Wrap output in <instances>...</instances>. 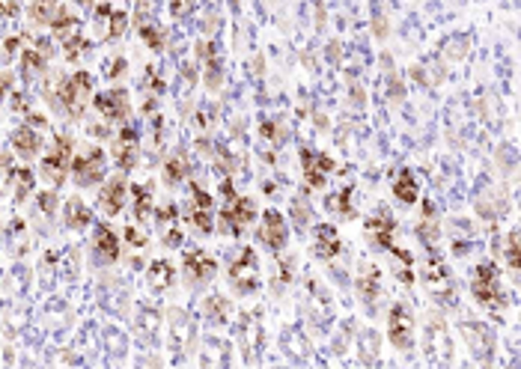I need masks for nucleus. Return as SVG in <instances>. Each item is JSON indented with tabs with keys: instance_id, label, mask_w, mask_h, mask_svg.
<instances>
[{
	"instance_id": "1",
	"label": "nucleus",
	"mask_w": 521,
	"mask_h": 369,
	"mask_svg": "<svg viewBox=\"0 0 521 369\" xmlns=\"http://www.w3.org/2000/svg\"><path fill=\"white\" fill-rule=\"evenodd\" d=\"M93 87L96 83H93L90 72H75L72 78H63L54 90H45V102L57 113H66L69 120H83Z\"/></svg>"
},
{
	"instance_id": "2",
	"label": "nucleus",
	"mask_w": 521,
	"mask_h": 369,
	"mask_svg": "<svg viewBox=\"0 0 521 369\" xmlns=\"http://www.w3.org/2000/svg\"><path fill=\"white\" fill-rule=\"evenodd\" d=\"M396 227H399V224L393 221V214H391L388 209H378V212H373V214H369L366 221H363V229H366L369 241H373L376 247H381V250H388V254L396 256L399 262L411 265V262H414L411 254L396 244Z\"/></svg>"
},
{
	"instance_id": "3",
	"label": "nucleus",
	"mask_w": 521,
	"mask_h": 369,
	"mask_svg": "<svg viewBox=\"0 0 521 369\" xmlns=\"http://www.w3.org/2000/svg\"><path fill=\"white\" fill-rule=\"evenodd\" d=\"M257 214H259V209H257L254 199L235 194V197L224 199V209L217 214L215 229L224 232V236H242V232H247V227L257 221Z\"/></svg>"
},
{
	"instance_id": "4",
	"label": "nucleus",
	"mask_w": 521,
	"mask_h": 369,
	"mask_svg": "<svg viewBox=\"0 0 521 369\" xmlns=\"http://www.w3.org/2000/svg\"><path fill=\"white\" fill-rule=\"evenodd\" d=\"M72 149H75L72 134L57 131L51 149H48V155L42 158V176H45V182L51 184V188H60V184L69 179V170H72Z\"/></svg>"
},
{
	"instance_id": "5",
	"label": "nucleus",
	"mask_w": 521,
	"mask_h": 369,
	"mask_svg": "<svg viewBox=\"0 0 521 369\" xmlns=\"http://www.w3.org/2000/svg\"><path fill=\"white\" fill-rule=\"evenodd\" d=\"M474 298L480 307L492 310V313L507 307V295L500 289V271L495 262H480L474 268Z\"/></svg>"
},
{
	"instance_id": "6",
	"label": "nucleus",
	"mask_w": 521,
	"mask_h": 369,
	"mask_svg": "<svg viewBox=\"0 0 521 369\" xmlns=\"http://www.w3.org/2000/svg\"><path fill=\"white\" fill-rule=\"evenodd\" d=\"M72 182L78 188H96L108 179V155L102 149H87L81 155H72Z\"/></svg>"
},
{
	"instance_id": "7",
	"label": "nucleus",
	"mask_w": 521,
	"mask_h": 369,
	"mask_svg": "<svg viewBox=\"0 0 521 369\" xmlns=\"http://www.w3.org/2000/svg\"><path fill=\"white\" fill-rule=\"evenodd\" d=\"M229 283L239 295H254L262 286V274H259V256L254 247H242V254L235 256L229 265Z\"/></svg>"
},
{
	"instance_id": "8",
	"label": "nucleus",
	"mask_w": 521,
	"mask_h": 369,
	"mask_svg": "<svg viewBox=\"0 0 521 369\" xmlns=\"http://www.w3.org/2000/svg\"><path fill=\"white\" fill-rule=\"evenodd\" d=\"M182 274H185V283L188 289H203L215 280L217 274V259L203 247H194V250H185L182 256Z\"/></svg>"
},
{
	"instance_id": "9",
	"label": "nucleus",
	"mask_w": 521,
	"mask_h": 369,
	"mask_svg": "<svg viewBox=\"0 0 521 369\" xmlns=\"http://www.w3.org/2000/svg\"><path fill=\"white\" fill-rule=\"evenodd\" d=\"M93 108L105 123L120 125L131 113V95L125 87H110V90H102V93L93 95Z\"/></svg>"
},
{
	"instance_id": "10",
	"label": "nucleus",
	"mask_w": 521,
	"mask_h": 369,
	"mask_svg": "<svg viewBox=\"0 0 521 369\" xmlns=\"http://www.w3.org/2000/svg\"><path fill=\"white\" fill-rule=\"evenodd\" d=\"M388 340L399 351H408L414 345V313L406 301H396L388 313Z\"/></svg>"
},
{
	"instance_id": "11",
	"label": "nucleus",
	"mask_w": 521,
	"mask_h": 369,
	"mask_svg": "<svg viewBox=\"0 0 521 369\" xmlns=\"http://www.w3.org/2000/svg\"><path fill=\"white\" fill-rule=\"evenodd\" d=\"M257 241L265 250H272V254L287 250V244H289V227H287V217H283V212H277V209H265L262 212V227L257 229Z\"/></svg>"
},
{
	"instance_id": "12",
	"label": "nucleus",
	"mask_w": 521,
	"mask_h": 369,
	"mask_svg": "<svg viewBox=\"0 0 521 369\" xmlns=\"http://www.w3.org/2000/svg\"><path fill=\"white\" fill-rule=\"evenodd\" d=\"M113 161L120 173H131L140 164V131L134 125H123L113 140Z\"/></svg>"
},
{
	"instance_id": "13",
	"label": "nucleus",
	"mask_w": 521,
	"mask_h": 369,
	"mask_svg": "<svg viewBox=\"0 0 521 369\" xmlns=\"http://www.w3.org/2000/svg\"><path fill=\"white\" fill-rule=\"evenodd\" d=\"M123 256V244H120V232L110 224H96L93 232V262L96 265H116Z\"/></svg>"
},
{
	"instance_id": "14",
	"label": "nucleus",
	"mask_w": 521,
	"mask_h": 369,
	"mask_svg": "<svg viewBox=\"0 0 521 369\" xmlns=\"http://www.w3.org/2000/svg\"><path fill=\"white\" fill-rule=\"evenodd\" d=\"M301 167H304V182L307 188H325L328 176L337 170V161L325 152H316V149H301Z\"/></svg>"
},
{
	"instance_id": "15",
	"label": "nucleus",
	"mask_w": 521,
	"mask_h": 369,
	"mask_svg": "<svg viewBox=\"0 0 521 369\" xmlns=\"http://www.w3.org/2000/svg\"><path fill=\"white\" fill-rule=\"evenodd\" d=\"M128 203V179L125 173H116L113 179L102 182V191H98V209L108 217H116Z\"/></svg>"
},
{
	"instance_id": "16",
	"label": "nucleus",
	"mask_w": 521,
	"mask_h": 369,
	"mask_svg": "<svg viewBox=\"0 0 521 369\" xmlns=\"http://www.w3.org/2000/svg\"><path fill=\"white\" fill-rule=\"evenodd\" d=\"M9 143H12V152L19 155V158H24V161L36 158V155L42 152V137H39V131L33 128V125H27V123L19 125V128H12Z\"/></svg>"
},
{
	"instance_id": "17",
	"label": "nucleus",
	"mask_w": 521,
	"mask_h": 369,
	"mask_svg": "<svg viewBox=\"0 0 521 369\" xmlns=\"http://www.w3.org/2000/svg\"><path fill=\"white\" fill-rule=\"evenodd\" d=\"M161 176H164V184H167V188H179V184L191 176V161H188V152H185V149H176L173 155H167Z\"/></svg>"
},
{
	"instance_id": "18",
	"label": "nucleus",
	"mask_w": 521,
	"mask_h": 369,
	"mask_svg": "<svg viewBox=\"0 0 521 369\" xmlns=\"http://www.w3.org/2000/svg\"><path fill=\"white\" fill-rule=\"evenodd\" d=\"M325 209L337 217V221H355L358 217V206H355V188L351 184H346L343 191H337V194H331L328 199H325Z\"/></svg>"
},
{
	"instance_id": "19",
	"label": "nucleus",
	"mask_w": 521,
	"mask_h": 369,
	"mask_svg": "<svg viewBox=\"0 0 521 369\" xmlns=\"http://www.w3.org/2000/svg\"><path fill=\"white\" fill-rule=\"evenodd\" d=\"M128 191H131V214H134V221H149L153 217V212H155V191H153V184H128Z\"/></svg>"
},
{
	"instance_id": "20",
	"label": "nucleus",
	"mask_w": 521,
	"mask_h": 369,
	"mask_svg": "<svg viewBox=\"0 0 521 369\" xmlns=\"http://www.w3.org/2000/svg\"><path fill=\"white\" fill-rule=\"evenodd\" d=\"M313 239H316V256H322V259H334V256H340L343 241H340V236H337V227H331V224H319V227L313 229Z\"/></svg>"
},
{
	"instance_id": "21",
	"label": "nucleus",
	"mask_w": 521,
	"mask_h": 369,
	"mask_svg": "<svg viewBox=\"0 0 521 369\" xmlns=\"http://www.w3.org/2000/svg\"><path fill=\"white\" fill-rule=\"evenodd\" d=\"M63 221L69 229H87V227H93V209L81 197H72L63 203Z\"/></svg>"
},
{
	"instance_id": "22",
	"label": "nucleus",
	"mask_w": 521,
	"mask_h": 369,
	"mask_svg": "<svg viewBox=\"0 0 521 369\" xmlns=\"http://www.w3.org/2000/svg\"><path fill=\"white\" fill-rule=\"evenodd\" d=\"M393 197H396V203H402V206H414L417 197H420V179H414V173L406 170V167H402V170H396Z\"/></svg>"
},
{
	"instance_id": "23",
	"label": "nucleus",
	"mask_w": 521,
	"mask_h": 369,
	"mask_svg": "<svg viewBox=\"0 0 521 369\" xmlns=\"http://www.w3.org/2000/svg\"><path fill=\"white\" fill-rule=\"evenodd\" d=\"M462 331H465V337H468L470 348H474V355H480L483 360H489V355H492V345H495L492 331L485 328V325H480V322H477V331H474V325H470V318H468V322L462 325Z\"/></svg>"
},
{
	"instance_id": "24",
	"label": "nucleus",
	"mask_w": 521,
	"mask_h": 369,
	"mask_svg": "<svg viewBox=\"0 0 521 369\" xmlns=\"http://www.w3.org/2000/svg\"><path fill=\"white\" fill-rule=\"evenodd\" d=\"M146 280H149V286H153L155 292H167L176 283V268L167 259H155L153 265H149Z\"/></svg>"
},
{
	"instance_id": "25",
	"label": "nucleus",
	"mask_w": 521,
	"mask_h": 369,
	"mask_svg": "<svg viewBox=\"0 0 521 369\" xmlns=\"http://www.w3.org/2000/svg\"><path fill=\"white\" fill-rule=\"evenodd\" d=\"M51 27V33H54V39H60V42H66L69 36H75V33H81V19L72 12V9H66V6H60L57 9V15H54V21L48 24Z\"/></svg>"
},
{
	"instance_id": "26",
	"label": "nucleus",
	"mask_w": 521,
	"mask_h": 369,
	"mask_svg": "<svg viewBox=\"0 0 521 369\" xmlns=\"http://www.w3.org/2000/svg\"><path fill=\"white\" fill-rule=\"evenodd\" d=\"M19 63H21V78L24 80H33V78L48 72V57H42L36 48H21Z\"/></svg>"
},
{
	"instance_id": "27",
	"label": "nucleus",
	"mask_w": 521,
	"mask_h": 369,
	"mask_svg": "<svg viewBox=\"0 0 521 369\" xmlns=\"http://www.w3.org/2000/svg\"><path fill=\"white\" fill-rule=\"evenodd\" d=\"M6 182L15 188V203H24L27 194L33 191V184H36V176H33L30 167H9V179Z\"/></svg>"
},
{
	"instance_id": "28",
	"label": "nucleus",
	"mask_w": 521,
	"mask_h": 369,
	"mask_svg": "<svg viewBox=\"0 0 521 369\" xmlns=\"http://www.w3.org/2000/svg\"><path fill=\"white\" fill-rule=\"evenodd\" d=\"M358 295L366 301V304H373V301L381 295V274L376 271V268H363V274H358Z\"/></svg>"
},
{
	"instance_id": "29",
	"label": "nucleus",
	"mask_w": 521,
	"mask_h": 369,
	"mask_svg": "<svg viewBox=\"0 0 521 369\" xmlns=\"http://www.w3.org/2000/svg\"><path fill=\"white\" fill-rule=\"evenodd\" d=\"M259 137H265L268 143H274V146H283L289 140V128H287V123H283V120H262L259 123Z\"/></svg>"
},
{
	"instance_id": "30",
	"label": "nucleus",
	"mask_w": 521,
	"mask_h": 369,
	"mask_svg": "<svg viewBox=\"0 0 521 369\" xmlns=\"http://www.w3.org/2000/svg\"><path fill=\"white\" fill-rule=\"evenodd\" d=\"M57 9H60L57 0H33V6H30V21L39 24V27H48V24L54 21Z\"/></svg>"
},
{
	"instance_id": "31",
	"label": "nucleus",
	"mask_w": 521,
	"mask_h": 369,
	"mask_svg": "<svg viewBox=\"0 0 521 369\" xmlns=\"http://www.w3.org/2000/svg\"><path fill=\"white\" fill-rule=\"evenodd\" d=\"M229 310H232V307H229V301H227L224 295H209V298L203 301V313L212 318L215 325H224L227 318H229Z\"/></svg>"
},
{
	"instance_id": "32",
	"label": "nucleus",
	"mask_w": 521,
	"mask_h": 369,
	"mask_svg": "<svg viewBox=\"0 0 521 369\" xmlns=\"http://www.w3.org/2000/svg\"><path fill=\"white\" fill-rule=\"evenodd\" d=\"M138 33H140V42L153 48L155 54H158V51H164L167 36H164V30H161L155 21H143V24H138Z\"/></svg>"
},
{
	"instance_id": "33",
	"label": "nucleus",
	"mask_w": 521,
	"mask_h": 369,
	"mask_svg": "<svg viewBox=\"0 0 521 369\" xmlns=\"http://www.w3.org/2000/svg\"><path fill=\"white\" fill-rule=\"evenodd\" d=\"M203 66H206V72H203L206 87L212 93H217V90L224 87V66H221V60H217V54H212L209 60H203Z\"/></svg>"
},
{
	"instance_id": "34",
	"label": "nucleus",
	"mask_w": 521,
	"mask_h": 369,
	"mask_svg": "<svg viewBox=\"0 0 521 369\" xmlns=\"http://www.w3.org/2000/svg\"><path fill=\"white\" fill-rule=\"evenodd\" d=\"M36 209H39V214L42 217H51L60 212V197H57V188H45V191H39L36 194Z\"/></svg>"
},
{
	"instance_id": "35",
	"label": "nucleus",
	"mask_w": 521,
	"mask_h": 369,
	"mask_svg": "<svg viewBox=\"0 0 521 369\" xmlns=\"http://www.w3.org/2000/svg\"><path fill=\"white\" fill-rule=\"evenodd\" d=\"M90 48H93V42H90L87 36H83V30H81V33H75V36H69V39L63 42L66 60H72V63H75V60H81V54H83V51H90Z\"/></svg>"
},
{
	"instance_id": "36",
	"label": "nucleus",
	"mask_w": 521,
	"mask_h": 369,
	"mask_svg": "<svg viewBox=\"0 0 521 369\" xmlns=\"http://www.w3.org/2000/svg\"><path fill=\"white\" fill-rule=\"evenodd\" d=\"M188 217H191V224L197 227V232H203V236H212V232H215V214H212V209H194L191 206Z\"/></svg>"
},
{
	"instance_id": "37",
	"label": "nucleus",
	"mask_w": 521,
	"mask_h": 369,
	"mask_svg": "<svg viewBox=\"0 0 521 369\" xmlns=\"http://www.w3.org/2000/svg\"><path fill=\"white\" fill-rule=\"evenodd\" d=\"M153 214H155V227H158V229H170V227L179 224V206H176V203H164V206H158Z\"/></svg>"
},
{
	"instance_id": "38",
	"label": "nucleus",
	"mask_w": 521,
	"mask_h": 369,
	"mask_svg": "<svg viewBox=\"0 0 521 369\" xmlns=\"http://www.w3.org/2000/svg\"><path fill=\"white\" fill-rule=\"evenodd\" d=\"M128 30V12L125 9H113L108 19V39H123Z\"/></svg>"
},
{
	"instance_id": "39",
	"label": "nucleus",
	"mask_w": 521,
	"mask_h": 369,
	"mask_svg": "<svg viewBox=\"0 0 521 369\" xmlns=\"http://www.w3.org/2000/svg\"><path fill=\"white\" fill-rule=\"evenodd\" d=\"M289 214H292V224L298 229H307V224H310V203L304 197H295L292 206H289Z\"/></svg>"
},
{
	"instance_id": "40",
	"label": "nucleus",
	"mask_w": 521,
	"mask_h": 369,
	"mask_svg": "<svg viewBox=\"0 0 521 369\" xmlns=\"http://www.w3.org/2000/svg\"><path fill=\"white\" fill-rule=\"evenodd\" d=\"M438 236H441V227H438V221H420V224H417V239L423 241L426 247H435V241H438Z\"/></svg>"
},
{
	"instance_id": "41",
	"label": "nucleus",
	"mask_w": 521,
	"mask_h": 369,
	"mask_svg": "<svg viewBox=\"0 0 521 369\" xmlns=\"http://www.w3.org/2000/svg\"><path fill=\"white\" fill-rule=\"evenodd\" d=\"M503 256L510 262V271L518 274V229L507 232V247H503Z\"/></svg>"
},
{
	"instance_id": "42",
	"label": "nucleus",
	"mask_w": 521,
	"mask_h": 369,
	"mask_svg": "<svg viewBox=\"0 0 521 369\" xmlns=\"http://www.w3.org/2000/svg\"><path fill=\"white\" fill-rule=\"evenodd\" d=\"M191 203H194V209H215V194H209L197 182H191Z\"/></svg>"
},
{
	"instance_id": "43",
	"label": "nucleus",
	"mask_w": 521,
	"mask_h": 369,
	"mask_svg": "<svg viewBox=\"0 0 521 369\" xmlns=\"http://www.w3.org/2000/svg\"><path fill=\"white\" fill-rule=\"evenodd\" d=\"M21 48H24V36H9L6 42H4V48H0V63H9V60H19V54H21Z\"/></svg>"
},
{
	"instance_id": "44",
	"label": "nucleus",
	"mask_w": 521,
	"mask_h": 369,
	"mask_svg": "<svg viewBox=\"0 0 521 369\" xmlns=\"http://www.w3.org/2000/svg\"><path fill=\"white\" fill-rule=\"evenodd\" d=\"M12 90H15V78H12V72L0 69V102H6Z\"/></svg>"
},
{
	"instance_id": "45",
	"label": "nucleus",
	"mask_w": 521,
	"mask_h": 369,
	"mask_svg": "<svg viewBox=\"0 0 521 369\" xmlns=\"http://www.w3.org/2000/svg\"><path fill=\"white\" fill-rule=\"evenodd\" d=\"M125 69H128V63H125L123 57H113V63L108 66V78H110V80H116L120 75H125Z\"/></svg>"
},
{
	"instance_id": "46",
	"label": "nucleus",
	"mask_w": 521,
	"mask_h": 369,
	"mask_svg": "<svg viewBox=\"0 0 521 369\" xmlns=\"http://www.w3.org/2000/svg\"><path fill=\"white\" fill-rule=\"evenodd\" d=\"M9 95H12V110H15V113H27V110H30V102H27L24 93H15V90H12Z\"/></svg>"
},
{
	"instance_id": "47",
	"label": "nucleus",
	"mask_w": 521,
	"mask_h": 369,
	"mask_svg": "<svg viewBox=\"0 0 521 369\" xmlns=\"http://www.w3.org/2000/svg\"><path fill=\"white\" fill-rule=\"evenodd\" d=\"M164 244L167 247H179L182 244V229H179V224L170 227V229H164Z\"/></svg>"
},
{
	"instance_id": "48",
	"label": "nucleus",
	"mask_w": 521,
	"mask_h": 369,
	"mask_svg": "<svg viewBox=\"0 0 521 369\" xmlns=\"http://www.w3.org/2000/svg\"><path fill=\"white\" fill-rule=\"evenodd\" d=\"M125 239H128L134 247H146V241H149V239L143 236V232H140L138 227H128V229H125Z\"/></svg>"
},
{
	"instance_id": "49",
	"label": "nucleus",
	"mask_w": 521,
	"mask_h": 369,
	"mask_svg": "<svg viewBox=\"0 0 521 369\" xmlns=\"http://www.w3.org/2000/svg\"><path fill=\"white\" fill-rule=\"evenodd\" d=\"M0 15L4 19H15L19 15V0H0Z\"/></svg>"
},
{
	"instance_id": "50",
	"label": "nucleus",
	"mask_w": 521,
	"mask_h": 369,
	"mask_svg": "<svg viewBox=\"0 0 521 369\" xmlns=\"http://www.w3.org/2000/svg\"><path fill=\"white\" fill-rule=\"evenodd\" d=\"M36 51H39L42 57H48V60H51V54H54V45H51V39L36 36Z\"/></svg>"
},
{
	"instance_id": "51",
	"label": "nucleus",
	"mask_w": 521,
	"mask_h": 369,
	"mask_svg": "<svg viewBox=\"0 0 521 369\" xmlns=\"http://www.w3.org/2000/svg\"><path fill=\"white\" fill-rule=\"evenodd\" d=\"M110 12H113V6L108 4V0H98V4L93 6V15H96V19H110Z\"/></svg>"
},
{
	"instance_id": "52",
	"label": "nucleus",
	"mask_w": 521,
	"mask_h": 369,
	"mask_svg": "<svg viewBox=\"0 0 521 369\" xmlns=\"http://www.w3.org/2000/svg\"><path fill=\"white\" fill-rule=\"evenodd\" d=\"M87 134H90V137H98V140H105V137H110V128H108V125H102V123H98V125L93 123V125L87 128Z\"/></svg>"
},
{
	"instance_id": "53",
	"label": "nucleus",
	"mask_w": 521,
	"mask_h": 369,
	"mask_svg": "<svg viewBox=\"0 0 521 369\" xmlns=\"http://www.w3.org/2000/svg\"><path fill=\"white\" fill-rule=\"evenodd\" d=\"M191 4H194V0H170V12L179 19V15H185V12L191 9Z\"/></svg>"
},
{
	"instance_id": "54",
	"label": "nucleus",
	"mask_w": 521,
	"mask_h": 369,
	"mask_svg": "<svg viewBox=\"0 0 521 369\" xmlns=\"http://www.w3.org/2000/svg\"><path fill=\"white\" fill-rule=\"evenodd\" d=\"M373 30H376V36H388V21H384V15H376L373 19Z\"/></svg>"
},
{
	"instance_id": "55",
	"label": "nucleus",
	"mask_w": 521,
	"mask_h": 369,
	"mask_svg": "<svg viewBox=\"0 0 521 369\" xmlns=\"http://www.w3.org/2000/svg\"><path fill=\"white\" fill-rule=\"evenodd\" d=\"M435 217H438V206H435L432 199H426L423 203V221H435Z\"/></svg>"
},
{
	"instance_id": "56",
	"label": "nucleus",
	"mask_w": 521,
	"mask_h": 369,
	"mask_svg": "<svg viewBox=\"0 0 521 369\" xmlns=\"http://www.w3.org/2000/svg\"><path fill=\"white\" fill-rule=\"evenodd\" d=\"M388 87H391V95H393L396 102H399V98H402V87H399V78H391V83H388Z\"/></svg>"
},
{
	"instance_id": "57",
	"label": "nucleus",
	"mask_w": 521,
	"mask_h": 369,
	"mask_svg": "<svg viewBox=\"0 0 521 369\" xmlns=\"http://www.w3.org/2000/svg\"><path fill=\"white\" fill-rule=\"evenodd\" d=\"M12 167V152H0V170H9Z\"/></svg>"
},
{
	"instance_id": "58",
	"label": "nucleus",
	"mask_w": 521,
	"mask_h": 369,
	"mask_svg": "<svg viewBox=\"0 0 521 369\" xmlns=\"http://www.w3.org/2000/svg\"><path fill=\"white\" fill-rule=\"evenodd\" d=\"M72 4H78V6H83V9H93L98 0H72Z\"/></svg>"
}]
</instances>
